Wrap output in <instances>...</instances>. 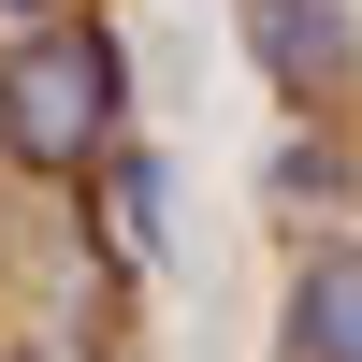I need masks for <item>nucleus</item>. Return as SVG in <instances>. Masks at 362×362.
Segmentation results:
<instances>
[{
    "instance_id": "obj_2",
    "label": "nucleus",
    "mask_w": 362,
    "mask_h": 362,
    "mask_svg": "<svg viewBox=\"0 0 362 362\" xmlns=\"http://www.w3.org/2000/svg\"><path fill=\"white\" fill-rule=\"evenodd\" d=\"M290 362H362V247L290 276Z\"/></svg>"
},
{
    "instance_id": "obj_3",
    "label": "nucleus",
    "mask_w": 362,
    "mask_h": 362,
    "mask_svg": "<svg viewBox=\"0 0 362 362\" xmlns=\"http://www.w3.org/2000/svg\"><path fill=\"white\" fill-rule=\"evenodd\" d=\"M261 58H276L290 87H334L348 73V15L334 0H261Z\"/></svg>"
},
{
    "instance_id": "obj_1",
    "label": "nucleus",
    "mask_w": 362,
    "mask_h": 362,
    "mask_svg": "<svg viewBox=\"0 0 362 362\" xmlns=\"http://www.w3.org/2000/svg\"><path fill=\"white\" fill-rule=\"evenodd\" d=\"M116 44L102 29H29L15 58H0V145H15L29 174H87L116 145Z\"/></svg>"
},
{
    "instance_id": "obj_4",
    "label": "nucleus",
    "mask_w": 362,
    "mask_h": 362,
    "mask_svg": "<svg viewBox=\"0 0 362 362\" xmlns=\"http://www.w3.org/2000/svg\"><path fill=\"white\" fill-rule=\"evenodd\" d=\"M0 15H44V0H0Z\"/></svg>"
}]
</instances>
